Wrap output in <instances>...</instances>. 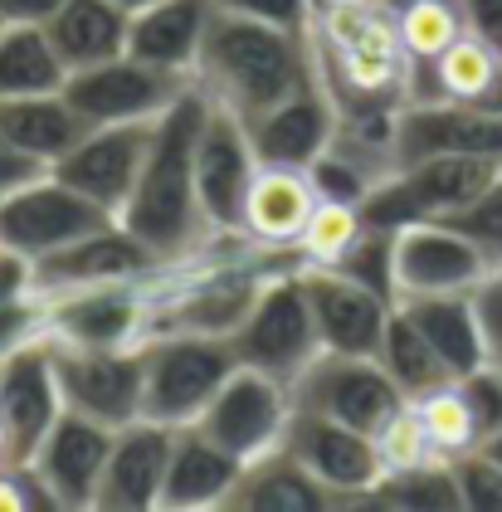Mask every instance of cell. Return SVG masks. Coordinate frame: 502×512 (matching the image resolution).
Segmentation results:
<instances>
[{
  "label": "cell",
  "mask_w": 502,
  "mask_h": 512,
  "mask_svg": "<svg viewBox=\"0 0 502 512\" xmlns=\"http://www.w3.org/2000/svg\"><path fill=\"white\" fill-rule=\"evenodd\" d=\"M312 79L337 118H381L410 103V54L395 30V0H312Z\"/></svg>",
  "instance_id": "cell-1"
},
{
  "label": "cell",
  "mask_w": 502,
  "mask_h": 512,
  "mask_svg": "<svg viewBox=\"0 0 502 512\" xmlns=\"http://www.w3.org/2000/svg\"><path fill=\"white\" fill-rule=\"evenodd\" d=\"M205 113H210V98L191 83L156 118L142 176H137L132 196H127L122 215H117L161 259V269L191 264L195 254L205 249V239L215 235L205 210H200V191H195V142H200Z\"/></svg>",
  "instance_id": "cell-2"
},
{
  "label": "cell",
  "mask_w": 502,
  "mask_h": 512,
  "mask_svg": "<svg viewBox=\"0 0 502 512\" xmlns=\"http://www.w3.org/2000/svg\"><path fill=\"white\" fill-rule=\"evenodd\" d=\"M191 83L210 103L230 108L239 122H254L273 103H283L288 93L312 83L308 35L273 30V25L244 20L215 5Z\"/></svg>",
  "instance_id": "cell-3"
},
{
  "label": "cell",
  "mask_w": 502,
  "mask_h": 512,
  "mask_svg": "<svg viewBox=\"0 0 502 512\" xmlns=\"http://www.w3.org/2000/svg\"><path fill=\"white\" fill-rule=\"evenodd\" d=\"M239 366L230 337L205 332H152L142 337V420L195 425L210 395Z\"/></svg>",
  "instance_id": "cell-4"
},
{
  "label": "cell",
  "mask_w": 502,
  "mask_h": 512,
  "mask_svg": "<svg viewBox=\"0 0 502 512\" xmlns=\"http://www.w3.org/2000/svg\"><path fill=\"white\" fill-rule=\"evenodd\" d=\"M498 171H502L498 157H459V152L405 161L361 200V215L376 230H405V225H420V220H449V215H459L464 205L483 196V186Z\"/></svg>",
  "instance_id": "cell-5"
},
{
  "label": "cell",
  "mask_w": 502,
  "mask_h": 512,
  "mask_svg": "<svg viewBox=\"0 0 502 512\" xmlns=\"http://www.w3.org/2000/svg\"><path fill=\"white\" fill-rule=\"evenodd\" d=\"M230 347L244 366H259V371H269V376L288 381V386L308 371V361L322 352V342H317V322H312V303H308V288H303V269L264 278L249 317L234 327Z\"/></svg>",
  "instance_id": "cell-6"
},
{
  "label": "cell",
  "mask_w": 502,
  "mask_h": 512,
  "mask_svg": "<svg viewBox=\"0 0 502 512\" xmlns=\"http://www.w3.org/2000/svg\"><path fill=\"white\" fill-rule=\"evenodd\" d=\"M293 405L376 439L405 410V395H400V386L390 381L376 356L317 352L308 361V371L293 381Z\"/></svg>",
  "instance_id": "cell-7"
},
{
  "label": "cell",
  "mask_w": 502,
  "mask_h": 512,
  "mask_svg": "<svg viewBox=\"0 0 502 512\" xmlns=\"http://www.w3.org/2000/svg\"><path fill=\"white\" fill-rule=\"evenodd\" d=\"M288 420H293V386L239 361L225 376V386L210 395V405L200 410L195 425L220 449H230L239 464H254L283 444Z\"/></svg>",
  "instance_id": "cell-8"
},
{
  "label": "cell",
  "mask_w": 502,
  "mask_h": 512,
  "mask_svg": "<svg viewBox=\"0 0 502 512\" xmlns=\"http://www.w3.org/2000/svg\"><path fill=\"white\" fill-rule=\"evenodd\" d=\"M54 376L64 410L88 415L98 425H132L142 420V342L137 347H74L54 342Z\"/></svg>",
  "instance_id": "cell-9"
},
{
  "label": "cell",
  "mask_w": 502,
  "mask_h": 512,
  "mask_svg": "<svg viewBox=\"0 0 502 512\" xmlns=\"http://www.w3.org/2000/svg\"><path fill=\"white\" fill-rule=\"evenodd\" d=\"M395 303L400 298H434V293H478L498 264L449 220H420L395 230Z\"/></svg>",
  "instance_id": "cell-10"
},
{
  "label": "cell",
  "mask_w": 502,
  "mask_h": 512,
  "mask_svg": "<svg viewBox=\"0 0 502 512\" xmlns=\"http://www.w3.org/2000/svg\"><path fill=\"white\" fill-rule=\"evenodd\" d=\"M39 327L54 342H74V347H137L147 337L152 322V298H147V278H127V283H93L74 293H54L39 298Z\"/></svg>",
  "instance_id": "cell-11"
},
{
  "label": "cell",
  "mask_w": 502,
  "mask_h": 512,
  "mask_svg": "<svg viewBox=\"0 0 502 512\" xmlns=\"http://www.w3.org/2000/svg\"><path fill=\"white\" fill-rule=\"evenodd\" d=\"M113 220L117 215H108L103 205L78 196L74 186H64L54 171H44L39 181H30L15 196L0 200V244L25 254V259H44V254L93 235V230H103Z\"/></svg>",
  "instance_id": "cell-12"
},
{
  "label": "cell",
  "mask_w": 502,
  "mask_h": 512,
  "mask_svg": "<svg viewBox=\"0 0 502 512\" xmlns=\"http://www.w3.org/2000/svg\"><path fill=\"white\" fill-rule=\"evenodd\" d=\"M186 88H191L186 74H166L132 54H117L108 64L74 69L64 79V98L83 113L88 127H108V122H156Z\"/></svg>",
  "instance_id": "cell-13"
},
{
  "label": "cell",
  "mask_w": 502,
  "mask_h": 512,
  "mask_svg": "<svg viewBox=\"0 0 502 512\" xmlns=\"http://www.w3.org/2000/svg\"><path fill=\"white\" fill-rule=\"evenodd\" d=\"M64 415V395L54 376V347L49 332L39 327L35 337H20L15 347L0 352V420L10 430L15 464H30L44 434Z\"/></svg>",
  "instance_id": "cell-14"
},
{
  "label": "cell",
  "mask_w": 502,
  "mask_h": 512,
  "mask_svg": "<svg viewBox=\"0 0 502 512\" xmlns=\"http://www.w3.org/2000/svg\"><path fill=\"white\" fill-rule=\"evenodd\" d=\"M161 259L142 239L132 235L122 220L74 239L44 259H30V298H54V293H74L93 283H127V278H156Z\"/></svg>",
  "instance_id": "cell-15"
},
{
  "label": "cell",
  "mask_w": 502,
  "mask_h": 512,
  "mask_svg": "<svg viewBox=\"0 0 502 512\" xmlns=\"http://www.w3.org/2000/svg\"><path fill=\"white\" fill-rule=\"evenodd\" d=\"M283 449H288L337 503H361V498L386 478L371 434L351 430V425H337V420H327V415H312V410H298V405H293V420H288V434H283Z\"/></svg>",
  "instance_id": "cell-16"
},
{
  "label": "cell",
  "mask_w": 502,
  "mask_h": 512,
  "mask_svg": "<svg viewBox=\"0 0 502 512\" xmlns=\"http://www.w3.org/2000/svg\"><path fill=\"white\" fill-rule=\"evenodd\" d=\"M254 171H259V157H254L249 127L230 108L210 103L200 142H195V191H200V210L215 235H239Z\"/></svg>",
  "instance_id": "cell-17"
},
{
  "label": "cell",
  "mask_w": 502,
  "mask_h": 512,
  "mask_svg": "<svg viewBox=\"0 0 502 512\" xmlns=\"http://www.w3.org/2000/svg\"><path fill=\"white\" fill-rule=\"evenodd\" d=\"M156 122H108V127H88L69 157H59L49 171L74 186L78 196H88L93 205H103L108 215H122V205L132 196L142 161L152 147Z\"/></svg>",
  "instance_id": "cell-18"
},
{
  "label": "cell",
  "mask_w": 502,
  "mask_h": 512,
  "mask_svg": "<svg viewBox=\"0 0 502 512\" xmlns=\"http://www.w3.org/2000/svg\"><path fill=\"white\" fill-rule=\"evenodd\" d=\"M303 288L312 303V322H317V342L322 352L342 356H376L386 322L395 313V298L356 283V278L322 269V264H303Z\"/></svg>",
  "instance_id": "cell-19"
},
{
  "label": "cell",
  "mask_w": 502,
  "mask_h": 512,
  "mask_svg": "<svg viewBox=\"0 0 502 512\" xmlns=\"http://www.w3.org/2000/svg\"><path fill=\"white\" fill-rule=\"evenodd\" d=\"M113 439H117L113 425H98V420L74 415V410H64L54 420V430L44 434L30 469L39 473L49 503L59 512H93L98 478H103V464L113 454Z\"/></svg>",
  "instance_id": "cell-20"
},
{
  "label": "cell",
  "mask_w": 502,
  "mask_h": 512,
  "mask_svg": "<svg viewBox=\"0 0 502 512\" xmlns=\"http://www.w3.org/2000/svg\"><path fill=\"white\" fill-rule=\"evenodd\" d=\"M444 152L502 161V113L478 103H405L395 118V166Z\"/></svg>",
  "instance_id": "cell-21"
},
{
  "label": "cell",
  "mask_w": 502,
  "mask_h": 512,
  "mask_svg": "<svg viewBox=\"0 0 502 512\" xmlns=\"http://www.w3.org/2000/svg\"><path fill=\"white\" fill-rule=\"evenodd\" d=\"M317 181L312 166H264L254 171V186L244 196V220H239V239L273 249V254H298V244L308 235L312 215H317Z\"/></svg>",
  "instance_id": "cell-22"
},
{
  "label": "cell",
  "mask_w": 502,
  "mask_h": 512,
  "mask_svg": "<svg viewBox=\"0 0 502 512\" xmlns=\"http://www.w3.org/2000/svg\"><path fill=\"white\" fill-rule=\"evenodd\" d=\"M171 425L156 420H132L113 439V454L98 478L93 512H156L161 508V483H166V459H171Z\"/></svg>",
  "instance_id": "cell-23"
},
{
  "label": "cell",
  "mask_w": 502,
  "mask_h": 512,
  "mask_svg": "<svg viewBox=\"0 0 502 512\" xmlns=\"http://www.w3.org/2000/svg\"><path fill=\"white\" fill-rule=\"evenodd\" d=\"M244 127H249L254 157L264 166H312L337 137V108L322 93V83L312 79Z\"/></svg>",
  "instance_id": "cell-24"
},
{
  "label": "cell",
  "mask_w": 502,
  "mask_h": 512,
  "mask_svg": "<svg viewBox=\"0 0 502 512\" xmlns=\"http://www.w3.org/2000/svg\"><path fill=\"white\" fill-rule=\"evenodd\" d=\"M239 459L220 449L200 425H176L171 434V459L161 483V508L156 512H210L225 508L230 488L239 483Z\"/></svg>",
  "instance_id": "cell-25"
},
{
  "label": "cell",
  "mask_w": 502,
  "mask_h": 512,
  "mask_svg": "<svg viewBox=\"0 0 502 512\" xmlns=\"http://www.w3.org/2000/svg\"><path fill=\"white\" fill-rule=\"evenodd\" d=\"M210 15H215V0H152L147 10L132 15L127 54L152 64V69L191 79L205 30H210Z\"/></svg>",
  "instance_id": "cell-26"
},
{
  "label": "cell",
  "mask_w": 502,
  "mask_h": 512,
  "mask_svg": "<svg viewBox=\"0 0 502 512\" xmlns=\"http://www.w3.org/2000/svg\"><path fill=\"white\" fill-rule=\"evenodd\" d=\"M269 274H239L215 269L205 278H191L166 313H156V332H205V337H234V327L249 317L259 288Z\"/></svg>",
  "instance_id": "cell-27"
},
{
  "label": "cell",
  "mask_w": 502,
  "mask_h": 512,
  "mask_svg": "<svg viewBox=\"0 0 502 512\" xmlns=\"http://www.w3.org/2000/svg\"><path fill=\"white\" fill-rule=\"evenodd\" d=\"M127 30H132V15L117 0H64L44 20V35L69 74L127 54Z\"/></svg>",
  "instance_id": "cell-28"
},
{
  "label": "cell",
  "mask_w": 502,
  "mask_h": 512,
  "mask_svg": "<svg viewBox=\"0 0 502 512\" xmlns=\"http://www.w3.org/2000/svg\"><path fill=\"white\" fill-rule=\"evenodd\" d=\"M332 503L337 498L278 444L273 454L239 469V483L225 498V512H327Z\"/></svg>",
  "instance_id": "cell-29"
},
{
  "label": "cell",
  "mask_w": 502,
  "mask_h": 512,
  "mask_svg": "<svg viewBox=\"0 0 502 512\" xmlns=\"http://www.w3.org/2000/svg\"><path fill=\"white\" fill-rule=\"evenodd\" d=\"M88 122L74 103L59 93H25V98H0V137L15 142L25 157L54 166L83 142Z\"/></svg>",
  "instance_id": "cell-30"
},
{
  "label": "cell",
  "mask_w": 502,
  "mask_h": 512,
  "mask_svg": "<svg viewBox=\"0 0 502 512\" xmlns=\"http://www.w3.org/2000/svg\"><path fill=\"white\" fill-rule=\"evenodd\" d=\"M405 317L429 337V347L444 356V366L454 376H468L478 366H488V337H483V317L473 293H434V298H400Z\"/></svg>",
  "instance_id": "cell-31"
},
{
  "label": "cell",
  "mask_w": 502,
  "mask_h": 512,
  "mask_svg": "<svg viewBox=\"0 0 502 512\" xmlns=\"http://www.w3.org/2000/svg\"><path fill=\"white\" fill-rule=\"evenodd\" d=\"M502 54L478 35H459L439 59L410 69V103H483Z\"/></svg>",
  "instance_id": "cell-32"
},
{
  "label": "cell",
  "mask_w": 502,
  "mask_h": 512,
  "mask_svg": "<svg viewBox=\"0 0 502 512\" xmlns=\"http://www.w3.org/2000/svg\"><path fill=\"white\" fill-rule=\"evenodd\" d=\"M376 361L386 366V376L400 386L405 400H420V395L439 391V386H449V381H459L449 366H444V356L429 347V337L405 317V308L395 303V313L386 322V337H381V352Z\"/></svg>",
  "instance_id": "cell-33"
},
{
  "label": "cell",
  "mask_w": 502,
  "mask_h": 512,
  "mask_svg": "<svg viewBox=\"0 0 502 512\" xmlns=\"http://www.w3.org/2000/svg\"><path fill=\"white\" fill-rule=\"evenodd\" d=\"M69 69L59 64L44 25H5L0 30V98L59 93Z\"/></svg>",
  "instance_id": "cell-34"
},
{
  "label": "cell",
  "mask_w": 502,
  "mask_h": 512,
  "mask_svg": "<svg viewBox=\"0 0 502 512\" xmlns=\"http://www.w3.org/2000/svg\"><path fill=\"white\" fill-rule=\"evenodd\" d=\"M395 30L410 64H429L459 35H468L464 5L459 0H395Z\"/></svg>",
  "instance_id": "cell-35"
},
{
  "label": "cell",
  "mask_w": 502,
  "mask_h": 512,
  "mask_svg": "<svg viewBox=\"0 0 502 512\" xmlns=\"http://www.w3.org/2000/svg\"><path fill=\"white\" fill-rule=\"evenodd\" d=\"M410 405H415V415H420V425H425L429 449H434L444 464L459 459V454L483 449V434H478V420H473V410H468L459 381H449V386H439V391L420 395V400H410Z\"/></svg>",
  "instance_id": "cell-36"
},
{
  "label": "cell",
  "mask_w": 502,
  "mask_h": 512,
  "mask_svg": "<svg viewBox=\"0 0 502 512\" xmlns=\"http://www.w3.org/2000/svg\"><path fill=\"white\" fill-rule=\"evenodd\" d=\"M366 498H376L381 508H410V512H459V488L449 464H425L410 473H386Z\"/></svg>",
  "instance_id": "cell-37"
},
{
  "label": "cell",
  "mask_w": 502,
  "mask_h": 512,
  "mask_svg": "<svg viewBox=\"0 0 502 512\" xmlns=\"http://www.w3.org/2000/svg\"><path fill=\"white\" fill-rule=\"evenodd\" d=\"M366 230V215H361V205H351V200H317V215H312L308 235L298 244V254L308 259V264H337L342 254H347L356 235Z\"/></svg>",
  "instance_id": "cell-38"
},
{
  "label": "cell",
  "mask_w": 502,
  "mask_h": 512,
  "mask_svg": "<svg viewBox=\"0 0 502 512\" xmlns=\"http://www.w3.org/2000/svg\"><path fill=\"white\" fill-rule=\"evenodd\" d=\"M390 254H395V230L366 225L347 254H342L337 264H322V269H337V274H347V278H356V283H366V288H376V293L395 298V269H390Z\"/></svg>",
  "instance_id": "cell-39"
},
{
  "label": "cell",
  "mask_w": 502,
  "mask_h": 512,
  "mask_svg": "<svg viewBox=\"0 0 502 512\" xmlns=\"http://www.w3.org/2000/svg\"><path fill=\"white\" fill-rule=\"evenodd\" d=\"M376 454H381V469L386 473H410V469H425V464H444L425 439V425L415 415V405L405 400V410L390 420L386 430L376 434Z\"/></svg>",
  "instance_id": "cell-40"
},
{
  "label": "cell",
  "mask_w": 502,
  "mask_h": 512,
  "mask_svg": "<svg viewBox=\"0 0 502 512\" xmlns=\"http://www.w3.org/2000/svg\"><path fill=\"white\" fill-rule=\"evenodd\" d=\"M449 473L459 488V512H502V464L488 449L449 459Z\"/></svg>",
  "instance_id": "cell-41"
},
{
  "label": "cell",
  "mask_w": 502,
  "mask_h": 512,
  "mask_svg": "<svg viewBox=\"0 0 502 512\" xmlns=\"http://www.w3.org/2000/svg\"><path fill=\"white\" fill-rule=\"evenodd\" d=\"M449 225L464 230V235L502 269V171L483 186V196L473 200V205H464L459 215H449Z\"/></svg>",
  "instance_id": "cell-42"
},
{
  "label": "cell",
  "mask_w": 502,
  "mask_h": 512,
  "mask_svg": "<svg viewBox=\"0 0 502 512\" xmlns=\"http://www.w3.org/2000/svg\"><path fill=\"white\" fill-rule=\"evenodd\" d=\"M459 391H464L468 410H473V420H478V434H483V444H488V439L502 430V366L488 361V366L459 376Z\"/></svg>",
  "instance_id": "cell-43"
},
{
  "label": "cell",
  "mask_w": 502,
  "mask_h": 512,
  "mask_svg": "<svg viewBox=\"0 0 502 512\" xmlns=\"http://www.w3.org/2000/svg\"><path fill=\"white\" fill-rule=\"evenodd\" d=\"M215 5L244 20L273 25V30H293V35H308L312 20V0H215Z\"/></svg>",
  "instance_id": "cell-44"
},
{
  "label": "cell",
  "mask_w": 502,
  "mask_h": 512,
  "mask_svg": "<svg viewBox=\"0 0 502 512\" xmlns=\"http://www.w3.org/2000/svg\"><path fill=\"white\" fill-rule=\"evenodd\" d=\"M54 508L39 473L30 464H0V512H39Z\"/></svg>",
  "instance_id": "cell-45"
},
{
  "label": "cell",
  "mask_w": 502,
  "mask_h": 512,
  "mask_svg": "<svg viewBox=\"0 0 502 512\" xmlns=\"http://www.w3.org/2000/svg\"><path fill=\"white\" fill-rule=\"evenodd\" d=\"M44 171H49L44 161L25 157L15 142H5V137H0V200L15 196V191H20V186H30V181H39Z\"/></svg>",
  "instance_id": "cell-46"
},
{
  "label": "cell",
  "mask_w": 502,
  "mask_h": 512,
  "mask_svg": "<svg viewBox=\"0 0 502 512\" xmlns=\"http://www.w3.org/2000/svg\"><path fill=\"white\" fill-rule=\"evenodd\" d=\"M473 298H478V317H483L488 356H493V361L502 366V269H498L493 278H488V283H483V288H478Z\"/></svg>",
  "instance_id": "cell-47"
},
{
  "label": "cell",
  "mask_w": 502,
  "mask_h": 512,
  "mask_svg": "<svg viewBox=\"0 0 502 512\" xmlns=\"http://www.w3.org/2000/svg\"><path fill=\"white\" fill-rule=\"evenodd\" d=\"M15 303H35L30 298V259L0 244V308H15Z\"/></svg>",
  "instance_id": "cell-48"
},
{
  "label": "cell",
  "mask_w": 502,
  "mask_h": 512,
  "mask_svg": "<svg viewBox=\"0 0 502 512\" xmlns=\"http://www.w3.org/2000/svg\"><path fill=\"white\" fill-rule=\"evenodd\" d=\"M459 5H464L468 35H478L502 54V0H459Z\"/></svg>",
  "instance_id": "cell-49"
},
{
  "label": "cell",
  "mask_w": 502,
  "mask_h": 512,
  "mask_svg": "<svg viewBox=\"0 0 502 512\" xmlns=\"http://www.w3.org/2000/svg\"><path fill=\"white\" fill-rule=\"evenodd\" d=\"M64 0H0V20L5 25H44Z\"/></svg>",
  "instance_id": "cell-50"
},
{
  "label": "cell",
  "mask_w": 502,
  "mask_h": 512,
  "mask_svg": "<svg viewBox=\"0 0 502 512\" xmlns=\"http://www.w3.org/2000/svg\"><path fill=\"white\" fill-rule=\"evenodd\" d=\"M478 108H493V113H502V64H498V74H493V88H488V98H483Z\"/></svg>",
  "instance_id": "cell-51"
},
{
  "label": "cell",
  "mask_w": 502,
  "mask_h": 512,
  "mask_svg": "<svg viewBox=\"0 0 502 512\" xmlns=\"http://www.w3.org/2000/svg\"><path fill=\"white\" fill-rule=\"evenodd\" d=\"M0 464H15V449H10V430H5V420H0Z\"/></svg>",
  "instance_id": "cell-52"
},
{
  "label": "cell",
  "mask_w": 502,
  "mask_h": 512,
  "mask_svg": "<svg viewBox=\"0 0 502 512\" xmlns=\"http://www.w3.org/2000/svg\"><path fill=\"white\" fill-rule=\"evenodd\" d=\"M483 449H488V454H493V459H498V464H502V430L493 434V439H488V444H483Z\"/></svg>",
  "instance_id": "cell-53"
},
{
  "label": "cell",
  "mask_w": 502,
  "mask_h": 512,
  "mask_svg": "<svg viewBox=\"0 0 502 512\" xmlns=\"http://www.w3.org/2000/svg\"><path fill=\"white\" fill-rule=\"evenodd\" d=\"M117 5H122V10H127V15H137V10H147V5H152V0H117Z\"/></svg>",
  "instance_id": "cell-54"
},
{
  "label": "cell",
  "mask_w": 502,
  "mask_h": 512,
  "mask_svg": "<svg viewBox=\"0 0 502 512\" xmlns=\"http://www.w3.org/2000/svg\"><path fill=\"white\" fill-rule=\"evenodd\" d=\"M0 30H5V20H0Z\"/></svg>",
  "instance_id": "cell-55"
}]
</instances>
